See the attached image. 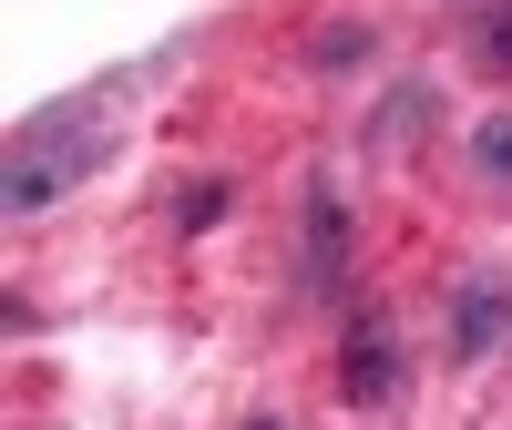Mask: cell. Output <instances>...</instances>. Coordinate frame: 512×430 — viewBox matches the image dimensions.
I'll return each mask as SVG.
<instances>
[{
	"label": "cell",
	"instance_id": "5",
	"mask_svg": "<svg viewBox=\"0 0 512 430\" xmlns=\"http://www.w3.org/2000/svg\"><path fill=\"white\" fill-rule=\"evenodd\" d=\"M431 113H441L431 82H390V93H379V113H369V144H379V154H400V144L431 134Z\"/></svg>",
	"mask_w": 512,
	"mask_h": 430
},
{
	"label": "cell",
	"instance_id": "1",
	"mask_svg": "<svg viewBox=\"0 0 512 430\" xmlns=\"http://www.w3.org/2000/svg\"><path fill=\"white\" fill-rule=\"evenodd\" d=\"M113 164V103L103 93H62L11 123V144H0V215H52L82 175H103Z\"/></svg>",
	"mask_w": 512,
	"mask_h": 430
},
{
	"label": "cell",
	"instance_id": "4",
	"mask_svg": "<svg viewBox=\"0 0 512 430\" xmlns=\"http://www.w3.org/2000/svg\"><path fill=\"white\" fill-rule=\"evenodd\" d=\"M492 349H512V267H472L451 287V359L472 369Z\"/></svg>",
	"mask_w": 512,
	"mask_h": 430
},
{
	"label": "cell",
	"instance_id": "2",
	"mask_svg": "<svg viewBox=\"0 0 512 430\" xmlns=\"http://www.w3.org/2000/svg\"><path fill=\"white\" fill-rule=\"evenodd\" d=\"M400 379H410L400 328L379 318V308H359V318H349V349H338V400H349V410H390Z\"/></svg>",
	"mask_w": 512,
	"mask_h": 430
},
{
	"label": "cell",
	"instance_id": "3",
	"mask_svg": "<svg viewBox=\"0 0 512 430\" xmlns=\"http://www.w3.org/2000/svg\"><path fill=\"white\" fill-rule=\"evenodd\" d=\"M297 287H308V297L349 287V195H338L328 175L308 185V205H297Z\"/></svg>",
	"mask_w": 512,
	"mask_h": 430
},
{
	"label": "cell",
	"instance_id": "7",
	"mask_svg": "<svg viewBox=\"0 0 512 430\" xmlns=\"http://www.w3.org/2000/svg\"><path fill=\"white\" fill-rule=\"evenodd\" d=\"M472 62L492 82H512V0H482V11H472Z\"/></svg>",
	"mask_w": 512,
	"mask_h": 430
},
{
	"label": "cell",
	"instance_id": "6",
	"mask_svg": "<svg viewBox=\"0 0 512 430\" xmlns=\"http://www.w3.org/2000/svg\"><path fill=\"white\" fill-rule=\"evenodd\" d=\"M472 175H482L492 195H512V113H482V123H472Z\"/></svg>",
	"mask_w": 512,
	"mask_h": 430
},
{
	"label": "cell",
	"instance_id": "9",
	"mask_svg": "<svg viewBox=\"0 0 512 430\" xmlns=\"http://www.w3.org/2000/svg\"><path fill=\"white\" fill-rule=\"evenodd\" d=\"M308 62H318V72H349V62H369V21H338V31H318V41H308Z\"/></svg>",
	"mask_w": 512,
	"mask_h": 430
},
{
	"label": "cell",
	"instance_id": "10",
	"mask_svg": "<svg viewBox=\"0 0 512 430\" xmlns=\"http://www.w3.org/2000/svg\"><path fill=\"white\" fill-rule=\"evenodd\" d=\"M246 430H287V420H246Z\"/></svg>",
	"mask_w": 512,
	"mask_h": 430
},
{
	"label": "cell",
	"instance_id": "8",
	"mask_svg": "<svg viewBox=\"0 0 512 430\" xmlns=\"http://www.w3.org/2000/svg\"><path fill=\"white\" fill-rule=\"evenodd\" d=\"M226 205H236V185H226V175H195V185L175 195V226H185V236H205V226H226Z\"/></svg>",
	"mask_w": 512,
	"mask_h": 430
}]
</instances>
